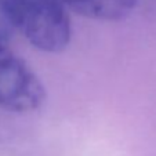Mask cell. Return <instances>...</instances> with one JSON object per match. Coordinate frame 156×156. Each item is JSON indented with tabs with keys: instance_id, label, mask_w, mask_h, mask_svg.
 Masks as SVG:
<instances>
[{
	"instance_id": "cell-1",
	"label": "cell",
	"mask_w": 156,
	"mask_h": 156,
	"mask_svg": "<svg viewBox=\"0 0 156 156\" xmlns=\"http://www.w3.org/2000/svg\"><path fill=\"white\" fill-rule=\"evenodd\" d=\"M15 30L40 51L61 53L71 41V20L64 0H2Z\"/></svg>"
},
{
	"instance_id": "cell-2",
	"label": "cell",
	"mask_w": 156,
	"mask_h": 156,
	"mask_svg": "<svg viewBox=\"0 0 156 156\" xmlns=\"http://www.w3.org/2000/svg\"><path fill=\"white\" fill-rule=\"evenodd\" d=\"M46 98L43 84L22 58L0 43V106L11 112H30Z\"/></svg>"
},
{
	"instance_id": "cell-3",
	"label": "cell",
	"mask_w": 156,
	"mask_h": 156,
	"mask_svg": "<svg viewBox=\"0 0 156 156\" xmlns=\"http://www.w3.org/2000/svg\"><path fill=\"white\" fill-rule=\"evenodd\" d=\"M75 12L97 21H120L131 14L138 0H64Z\"/></svg>"
},
{
	"instance_id": "cell-4",
	"label": "cell",
	"mask_w": 156,
	"mask_h": 156,
	"mask_svg": "<svg viewBox=\"0 0 156 156\" xmlns=\"http://www.w3.org/2000/svg\"><path fill=\"white\" fill-rule=\"evenodd\" d=\"M15 32L14 25L11 24L6 10H4L2 0H0V43L9 44L12 37V33Z\"/></svg>"
}]
</instances>
